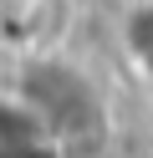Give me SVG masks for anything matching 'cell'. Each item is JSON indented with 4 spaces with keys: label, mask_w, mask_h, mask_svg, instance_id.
Wrapping results in <instances>:
<instances>
[{
    "label": "cell",
    "mask_w": 153,
    "mask_h": 158,
    "mask_svg": "<svg viewBox=\"0 0 153 158\" xmlns=\"http://www.w3.org/2000/svg\"><path fill=\"white\" fill-rule=\"evenodd\" d=\"M10 10H15V0H0V21H5V15H10Z\"/></svg>",
    "instance_id": "obj_4"
},
{
    "label": "cell",
    "mask_w": 153,
    "mask_h": 158,
    "mask_svg": "<svg viewBox=\"0 0 153 158\" xmlns=\"http://www.w3.org/2000/svg\"><path fill=\"white\" fill-rule=\"evenodd\" d=\"M5 82L56 127L71 158H87L92 148L107 143V97L82 61H71L61 51H26Z\"/></svg>",
    "instance_id": "obj_1"
},
{
    "label": "cell",
    "mask_w": 153,
    "mask_h": 158,
    "mask_svg": "<svg viewBox=\"0 0 153 158\" xmlns=\"http://www.w3.org/2000/svg\"><path fill=\"white\" fill-rule=\"evenodd\" d=\"M0 158H71V148L56 138V127L10 82H0Z\"/></svg>",
    "instance_id": "obj_2"
},
{
    "label": "cell",
    "mask_w": 153,
    "mask_h": 158,
    "mask_svg": "<svg viewBox=\"0 0 153 158\" xmlns=\"http://www.w3.org/2000/svg\"><path fill=\"white\" fill-rule=\"evenodd\" d=\"M112 41H117V56L153 87V0H128L117 10V26H112Z\"/></svg>",
    "instance_id": "obj_3"
},
{
    "label": "cell",
    "mask_w": 153,
    "mask_h": 158,
    "mask_svg": "<svg viewBox=\"0 0 153 158\" xmlns=\"http://www.w3.org/2000/svg\"><path fill=\"white\" fill-rule=\"evenodd\" d=\"M0 82H5V77H0Z\"/></svg>",
    "instance_id": "obj_5"
}]
</instances>
